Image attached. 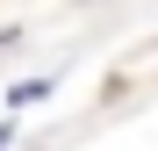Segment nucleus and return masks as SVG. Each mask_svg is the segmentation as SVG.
Returning <instances> with one entry per match:
<instances>
[{
  "mask_svg": "<svg viewBox=\"0 0 158 151\" xmlns=\"http://www.w3.org/2000/svg\"><path fill=\"white\" fill-rule=\"evenodd\" d=\"M7 137H15V122H0V144H7Z\"/></svg>",
  "mask_w": 158,
  "mask_h": 151,
  "instance_id": "1",
  "label": "nucleus"
}]
</instances>
